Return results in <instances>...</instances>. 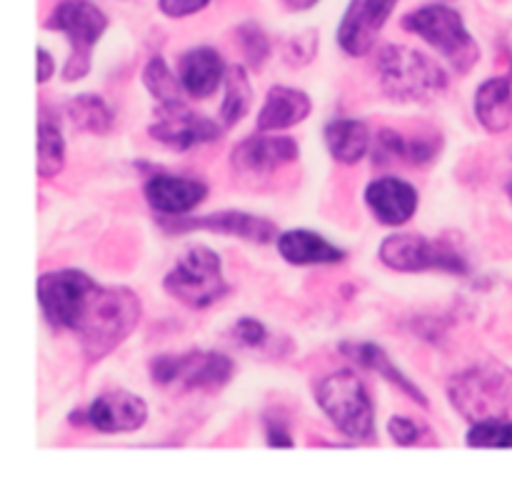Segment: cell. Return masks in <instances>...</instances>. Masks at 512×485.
Masks as SVG:
<instances>
[{
    "mask_svg": "<svg viewBox=\"0 0 512 485\" xmlns=\"http://www.w3.org/2000/svg\"><path fill=\"white\" fill-rule=\"evenodd\" d=\"M233 330L235 335H238L240 343L248 345V348H263V345L268 343V328H265L258 318H250V315L240 318Z\"/></svg>",
    "mask_w": 512,
    "mask_h": 485,
    "instance_id": "32",
    "label": "cell"
},
{
    "mask_svg": "<svg viewBox=\"0 0 512 485\" xmlns=\"http://www.w3.org/2000/svg\"><path fill=\"white\" fill-rule=\"evenodd\" d=\"M473 110L488 133H505L512 125V75H495L480 83Z\"/></svg>",
    "mask_w": 512,
    "mask_h": 485,
    "instance_id": "22",
    "label": "cell"
},
{
    "mask_svg": "<svg viewBox=\"0 0 512 485\" xmlns=\"http://www.w3.org/2000/svg\"><path fill=\"white\" fill-rule=\"evenodd\" d=\"M425 433H428V428L420 425L418 420L408 418V415H393V418L388 420V435L393 438V443L405 445V448H408V445H418Z\"/></svg>",
    "mask_w": 512,
    "mask_h": 485,
    "instance_id": "31",
    "label": "cell"
},
{
    "mask_svg": "<svg viewBox=\"0 0 512 485\" xmlns=\"http://www.w3.org/2000/svg\"><path fill=\"white\" fill-rule=\"evenodd\" d=\"M380 263L395 273H428L440 270L450 275H468V260L448 243L415 233H395L380 243Z\"/></svg>",
    "mask_w": 512,
    "mask_h": 485,
    "instance_id": "9",
    "label": "cell"
},
{
    "mask_svg": "<svg viewBox=\"0 0 512 485\" xmlns=\"http://www.w3.org/2000/svg\"><path fill=\"white\" fill-rule=\"evenodd\" d=\"M35 58H38V68H35V80H38V85L40 83H48V80L53 78V73H55L53 55H50L45 48H38V50H35Z\"/></svg>",
    "mask_w": 512,
    "mask_h": 485,
    "instance_id": "35",
    "label": "cell"
},
{
    "mask_svg": "<svg viewBox=\"0 0 512 485\" xmlns=\"http://www.w3.org/2000/svg\"><path fill=\"white\" fill-rule=\"evenodd\" d=\"M300 155L298 143L290 135H248L230 153L235 173L270 175Z\"/></svg>",
    "mask_w": 512,
    "mask_h": 485,
    "instance_id": "14",
    "label": "cell"
},
{
    "mask_svg": "<svg viewBox=\"0 0 512 485\" xmlns=\"http://www.w3.org/2000/svg\"><path fill=\"white\" fill-rule=\"evenodd\" d=\"M95 285L98 283L78 268L48 270L40 275L35 293L48 325L58 330H73Z\"/></svg>",
    "mask_w": 512,
    "mask_h": 485,
    "instance_id": "10",
    "label": "cell"
},
{
    "mask_svg": "<svg viewBox=\"0 0 512 485\" xmlns=\"http://www.w3.org/2000/svg\"><path fill=\"white\" fill-rule=\"evenodd\" d=\"M408 33L420 35L433 50H438L458 73H470L480 60V45L465 25L463 15L443 3H430L403 18Z\"/></svg>",
    "mask_w": 512,
    "mask_h": 485,
    "instance_id": "4",
    "label": "cell"
},
{
    "mask_svg": "<svg viewBox=\"0 0 512 485\" xmlns=\"http://www.w3.org/2000/svg\"><path fill=\"white\" fill-rule=\"evenodd\" d=\"M140 315L143 305L133 290L95 285L73 333L80 338L83 353L90 360H103L133 333L135 325L140 323Z\"/></svg>",
    "mask_w": 512,
    "mask_h": 485,
    "instance_id": "1",
    "label": "cell"
},
{
    "mask_svg": "<svg viewBox=\"0 0 512 485\" xmlns=\"http://www.w3.org/2000/svg\"><path fill=\"white\" fill-rule=\"evenodd\" d=\"M505 188H508V195H510V203H512V173H510V178H508V185H505Z\"/></svg>",
    "mask_w": 512,
    "mask_h": 485,
    "instance_id": "37",
    "label": "cell"
},
{
    "mask_svg": "<svg viewBox=\"0 0 512 485\" xmlns=\"http://www.w3.org/2000/svg\"><path fill=\"white\" fill-rule=\"evenodd\" d=\"M443 148L440 135H418V138H405V163L425 165L435 160V155Z\"/></svg>",
    "mask_w": 512,
    "mask_h": 485,
    "instance_id": "30",
    "label": "cell"
},
{
    "mask_svg": "<svg viewBox=\"0 0 512 485\" xmlns=\"http://www.w3.org/2000/svg\"><path fill=\"white\" fill-rule=\"evenodd\" d=\"M160 225L168 233H190V230H208V233L230 235V238L248 240L255 245H268L278 240V228L273 220L263 215L245 213V210H223V213L200 215V218H183V215H170L160 218Z\"/></svg>",
    "mask_w": 512,
    "mask_h": 485,
    "instance_id": "11",
    "label": "cell"
},
{
    "mask_svg": "<svg viewBox=\"0 0 512 485\" xmlns=\"http://www.w3.org/2000/svg\"><path fill=\"white\" fill-rule=\"evenodd\" d=\"M315 400L345 438L355 443H370L375 438L373 398L355 370H335L320 380Z\"/></svg>",
    "mask_w": 512,
    "mask_h": 485,
    "instance_id": "3",
    "label": "cell"
},
{
    "mask_svg": "<svg viewBox=\"0 0 512 485\" xmlns=\"http://www.w3.org/2000/svg\"><path fill=\"white\" fill-rule=\"evenodd\" d=\"M88 425L100 433H135L148 423V403L128 390H110L98 395L85 410Z\"/></svg>",
    "mask_w": 512,
    "mask_h": 485,
    "instance_id": "15",
    "label": "cell"
},
{
    "mask_svg": "<svg viewBox=\"0 0 512 485\" xmlns=\"http://www.w3.org/2000/svg\"><path fill=\"white\" fill-rule=\"evenodd\" d=\"M313 103L305 90L288 88V85H273L265 95V103L258 113V130L260 133H278L288 130L293 125L308 120Z\"/></svg>",
    "mask_w": 512,
    "mask_h": 485,
    "instance_id": "20",
    "label": "cell"
},
{
    "mask_svg": "<svg viewBox=\"0 0 512 485\" xmlns=\"http://www.w3.org/2000/svg\"><path fill=\"white\" fill-rule=\"evenodd\" d=\"M45 28L68 38L70 55L63 65L65 83L83 80L93 68V48L108 30V15L90 0H60Z\"/></svg>",
    "mask_w": 512,
    "mask_h": 485,
    "instance_id": "6",
    "label": "cell"
},
{
    "mask_svg": "<svg viewBox=\"0 0 512 485\" xmlns=\"http://www.w3.org/2000/svg\"><path fill=\"white\" fill-rule=\"evenodd\" d=\"M65 115H68V123L75 130H80V133L105 135L115 123V115L110 110V105L100 95L93 93L75 95L73 100H68Z\"/></svg>",
    "mask_w": 512,
    "mask_h": 485,
    "instance_id": "24",
    "label": "cell"
},
{
    "mask_svg": "<svg viewBox=\"0 0 512 485\" xmlns=\"http://www.w3.org/2000/svg\"><path fill=\"white\" fill-rule=\"evenodd\" d=\"M228 65L213 48H193L180 58L178 78L190 98H210L225 83Z\"/></svg>",
    "mask_w": 512,
    "mask_h": 485,
    "instance_id": "19",
    "label": "cell"
},
{
    "mask_svg": "<svg viewBox=\"0 0 512 485\" xmlns=\"http://www.w3.org/2000/svg\"><path fill=\"white\" fill-rule=\"evenodd\" d=\"M275 245L280 258L290 265H335L345 260V250L315 230H285Z\"/></svg>",
    "mask_w": 512,
    "mask_h": 485,
    "instance_id": "21",
    "label": "cell"
},
{
    "mask_svg": "<svg viewBox=\"0 0 512 485\" xmlns=\"http://www.w3.org/2000/svg\"><path fill=\"white\" fill-rule=\"evenodd\" d=\"M448 398L470 423L505 415L512 405V370L495 360L473 365L450 378Z\"/></svg>",
    "mask_w": 512,
    "mask_h": 485,
    "instance_id": "5",
    "label": "cell"
},
{
    "mask_svg": "<svg viewBox=\"0 0 512 485\" xmlns=\"http://www.w3.org/2000/svg\"><path fill=\"white\" fill-rule=\"evenodd\" d=\"M465 443L470 448H512V418L493 415L470 423Z\"/></svg>",
    "mask_w": 512,
    "mask_h": 485,
    "instance_id": "28",
    "label": "cell"
},
{
    "mask_svg": "<svg viewBox=\"0 0 512 485\" xmlns=\"http://www.w3.org/2000/svg\"><path fill=\"white\" fill-rule=\"evenodd\" d=\"M238 43L250 68H263L265 60L270 58V40L265 30L253 20H248L238 28Z\"/></svg>",
    "mask_w": 512,
    "mask_h": 485,
    "instance_id": "29",
    "label": "cell"
},
{
    "mask_svg": "<svg viewBox=\"0 0 512 485\" xmlns=\"http://www.w3.org/2000/svg\"><path fill=\"white\" fill-rule=\"evenodd\" d=\"M265 440H268L270 448H293L295 445L290 430L285 428L280 420H273V418H265Z\"/></svg>",
    "mask_w": 512,
    "mask_h": 485,
    "instance_id": "34",
    "label": "cell"
},
{
    "mask_svg": "<svg viewBox=\"0 0 512 485\" xmlns=\"http://www.w3.org/2000/svg\"><path fill=\"white\" fill-rule=\"evenodd\" d=\"M143 85L158 100L160 108H173V105L183 103V83H180V78H175L173 70L168 68V63L160 55H153L145 63Z\"/></svg>",
    "mask_w": 512,
    "mask_h": 485,
    "instance_id": "26",
    "label": "cell"
},
{
    "mask_svg": "<svg viewBox=\"0 0 512 485\" xmlns=\"http://www.w3.org/2000/svg\"><path fill=\"white\" fill-rule=\"evenodd\" d=\"M65 168V138L50 118L38 123V175L55 178Z\"/></svg>",
    "mask_w": 512,
    "mask_h": 485,
    "instance_id": "27",
    "label": "cell"
},
{
    "mask_svg": "<svg viewBox=\"0 0 512 485\" xmlns=\"http://www.w3.org/2000/svg\"><path fill=\"white\" fill-rule=\"evenodd\" d=\"M370 130L358 118H335L325 125V145L330 155L343 165H355L368 155Z\"/></svg>",
    "mask_w": 512,
    "mask_h": 485,
    "instance_id": "23",
    "label": "cell"
},
{
    "mask_svg": "<svg viewBox=\"0 0 512 485\" xmlns=\"http://www.w3.org/2000/svg\"><path fill=\"white\" fill-rule=\"evenodd\" d=\"M210 0H158L160 13L168 18H188V15L200 13Z\"/></svg>",
    "mask_w": 512,
    "mask_h": 485,
    "instance_id": "33",
    "label": "cell"
},
{
    "mask_svg": "<svg viewBox=\"0 0 512 485\" xmlns=\"http://www.w3.org/2000/svg\"><path fill=\"white\" fill-rule=\"evenodd\" d=\"M235 363L215 350H190L180 355H158L150 360L155 385L180 390H220L233 380Z\"/></svg>",
    "mask_w": 512,
    "mask_h": 485,
    "instance_id": "8",
    "label": "cell"
},
{
    "mask_svg": "<svg viewBox=\"0 0 512 485\" xmlns=\"http://www.w3.org/2000/svg\"><path fill=\"white\" fill-rule=\"evenodd\" d=\"M150 138L173 150H190L198 145L215 143L223 135V123L185 108V103L173 108H160L158 120L150 125Z\"/></svg>",
    "mask_w": 512,
    "mask_h": 485,
    "instance_id": "13",
    "label": "cell"
},
{
    "mask_svg": "<svg viewBox=\"0 0 512 485\" xmlns=\"http://www.w3.org/2000/svg\"><path fill=\"white\" fill-rule=\"evenodd\" d=\"M143 195L155 213L185 215L208 198V185L203 180L183 178V175L155 173L145 180Z\"/></svg>",
    "mask_w": 512,
    "mask_h": 485,
    "instance_id": "16",
    "label": "cell"
},
{
    "mask_svg": "<svg viewBox=\"0 0 512 485\" xmlns=\"http://www.w3.org/2000/svg\"><path fill=\"white\" fill-rule=\"evenodd\" d=\"M163 288L170 298L188 305V308H210L228 295L223 260L208 245H193L168 270V275L163 278Z\"/></svg>",
    "mask_w": 512,
    "mask_h": 485,
    "instance_id": "7",
    "label": "cell"
},
{
    "mask_svg": "<svg viewBox=\"0 0 512 485\" xmlns=\"http://www.w3.org/2000/svg\"><path fill=\"white\" fill-rule=\"evenodd\" d=\"M400 0H350L338 25V45L350 58H363L378 43Z\"/></svg>",
    "mask_w": 512,
    "mask_h": 485,
    "instance_id": "12",
    "label": "cell"
},
{
    "mask_svg": "<svg viewBox=\"0 0 512 485\" xmlns=\"http://www.w3.org/2000/svg\"><path fill=\"white\" fill-rule=\"evenodd\" d=\"M283 3L288 5L290 10H295V13H303V10L315 8V5H318L320 0H283Z\"/></svg>",
    "mask_w": 512,
    "mask_h": 485,
    "instance_id": "36",
    "label": "cell"
},
{
    "mask_svg": "<svg viewBox=\"0 0 512 485\" xmlns=\"http://www.w3.org/2000/svg\"><path fill=\"white\" fill-rule=\"evenodd\" d=\"M378 78L383 93L403 103L433 100L448 88L445 70L433 58L405 45H388L380 50Z\"/></svg>",
    "mask_w": 512,
    "mask_h": 485,
    "instance_id": "2",
    "label": "cell"
},
{
    "mask_svg": "<svg viewBox=\"0 0 512 485\" xmlns=\"http://www.w3.org/2000/svg\"><path fill=\"white\" fill-rule=\"evenodd\" d=\"M365 203H368V208L373 210L380 223L398 228V225H405L413 218L415 210H418L420 195L408 180L385 175V178L370 180L368 188H365Z\"/></svg>",
    "mask_w": 512,
    "mask_h": 485,
    "instance_id": "17",
    "label": "cell"
},
{
    "mask_svg": "<svg viewBox=\"0 0 512 485\" xmlns=\"http://www.w3.org/2000/svg\"><path fill=\"white\" fill-rule=\"evenodd\" d=\"M223 90L225 98L220 103V123L223 128H233L248 115L250 105H253V85H250L248 70L243 65H230Z\"/></svg>",
    "mask_w": 512,
    "mask_h": 485,
    "instance_id": "25",
    "label": "cell"
},
{
    "mask_svg": "<svg viewBox=\"0 0 512 485\" xmlns=\"http://www.w3.org/2000/svg\"><path fill=\"white\" fill-rule=\"evenodd\" d=\"M340 353H343L345 358L353 360V363H358L360 368L378 373L380 378H385L390 385H395V388H398L405 398L413 400V403L423 405V408L430 405L423 390H420L418 385L393 363V358H390L378 343H373V340H345V343H340Z\"/></svg>",
    "mask_w": 512,
    "mask_h": 485,
    "instance_id": "18",
    "label": "cell"
}]
</instances>
